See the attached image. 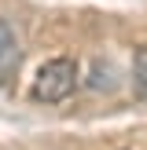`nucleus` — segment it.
<instances>
[{
	"instance_id": "f257e3e1",
	"label": "nucleus",
	"mask_w": 147,
	"mask_h": 150,
	"mask_svg": "<svg viewBox=\"0 0 147 150\" xmlns=\"http://www.w3.org/2000/svg\"><path fill=\"white\" fill-rule=\"evenodd\" d=\"M77 84V62L74 59H51L33 77V99L37 103H63Z\"/></svg>"
},
{
	"instance_id": "f03ea898",
	"label": "nucleus",
	"mask_w": 147,
	"mask_h": 150,
	"mask_svg": "<svg viewBox=\"0 0 147 150\" xmlns=\"http://www.w3.org/2000/svg\"><path fill=\"white\" fill-rule=\"evenodd\" d=\"M15 66H19V40H15V29L0 18V77H7Z\"/></svg>"
},
{
	"instance_id": "7ed1b4c3",
	"label": "nucleus",
	"mask_w": 147,
	"mask_h": 150,
	"mask_svg": "<svg viewBox=\"0 0 147 150\" xmlns=\"http://www.w3.org/2000/svg\"><path fill=\"white\" fill-rule=\"evenodd\" d=\"M132 92L147 99V44L136 48V55H132Z\"/></svg>"
}]
</instances>
